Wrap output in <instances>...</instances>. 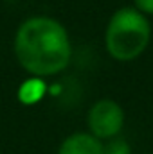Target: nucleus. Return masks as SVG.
Returning a JSON list of instances; mask_svg holds the SVG:
<instances>
[{
    "mask_svg": "<svg viewBox=\"0 0 153 154\" xmlns=\"http://www.w3.org/2000/svg\"><path fill=\"white\" fill-rule=\"evenodd\" d=\"M15 54L24 70L34 77H49L69 66L72 45L67 29L58 20L33 16L16 31Z\"/></svg>",
    "mask_w": 153,
    "mask_h": 154,
    "instance_id": "nucleus-1",
    "label": "nucleus"
},
{
    "mask_svg": "<svg viewBox=\"0 0 153 154\" xmlns=\"http://www.w3.org/2000/svg\"><path fill=\"white\" fill-rule=\"evenodd\" d=\"M151 38V27L141 11L122 7L115 11L106 27V50L117 61H132L139 57Z\"/></svg>",
    "mask_w": 153,
    "mask_h": 154,
    "instance_id": "nucleus-2",
    "label": "nucleus"
},
{
    "mask_svg": "<svg viewBox=\"0 0 153 154\" xmlns=\"http://www.w3.org/2000/svg\"><path fill=\"white\" fill-rule=\"evenodd\" d=\"M124 124V111L122 108L110 100L101 99L97 100L88 111V127L97 140H110L119 134Z\"/></svg>",
    "mask_w": 153,
    "mask_h": 154,
    "instance_id": "nucleus-3",
    "label": "nucleus"
},
{
    "mask_svg": "<svg viewBox=\"0 0 153 154\" xmlns=\"http://www.w3.org/2000/svg\"><path fill=\"white\" fill-rule=\"evenodd\" d=\"M58 154H103V143L86 133H76L63 140Z\"/></svg>",
    "mask_w": 153,
    "mask_h": 154,
    "instance_id": "nucleus-4",
    "label": "nucleus"
},
{
    "mask_svg": "<svg viewBox=\"0 0 153 154\" xmlns=\"http://www.w3.org/2000/svg\"><path fill=\"white\" fill-rule=\"evenodd\" d=\"M45 93V84L40 77H33L29 81H25L20 90H18V99L24 104H36Z\"/></svg>",
    "mask_w": 153,
    "mask_h": 154,
    "instance_id": "nucleus-5",
    "label": "nucleus"
},
{
    "mask_svg": "<svg viewBox=\"0 0 153 154\" xmlns=\"http://www.w3.org/2000/svg\"><path fill=\"white\" fill-rule=\"evenodd\" d=\"M103 154H132V149L124 138L114 136L103 145Z\"/></svg>",
    "mask_w": 153,
    "mask_h": 154,
    "instance_id": "nucleus-6",
    "label": "nucleus"
},
{
    "mask_svg": "<svg viewBox=\"0 0 153 154\" xmlns=\"http://www.w3.org/2000/svg\"><path fill=\"white\" fill-rule=\"evenodd\" d=\"M135 9L141 11L142 14H153V0H133Z\"/></svg>",
    "mask_w": 153,
    "mask_h": 154,
    "instance_id": "nucleus-7",
    "label": "nucleus"
}]
</instances>
